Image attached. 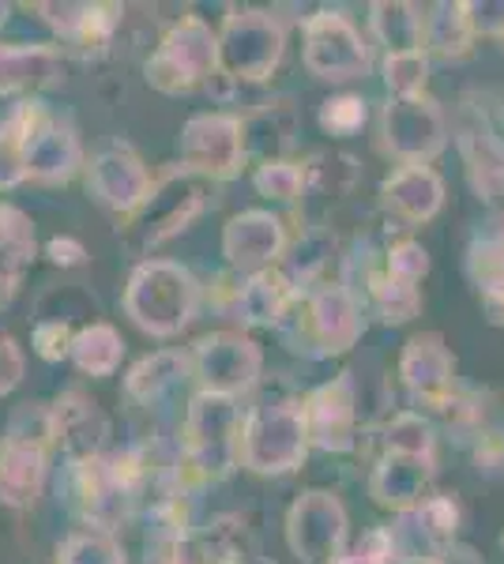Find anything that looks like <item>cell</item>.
Masks as SVG:
<instances>
[{
	"mask_svg": "<svg viewBox=\"0 0 504 564\" xmlns=\"http://www.w3.org/2000/svg\"><path fill=\"white\" fill-rule=\"evenodd\" d=\"M196 279L181 263L170 260L140 263L125 290V313L151 335L181 332L192 321V313H196Z\"/></svg>",
	"mask_w": 504,
	"mask_h": 564,
	"instance_id": "1",
	"label": "cell"
},
{
	"mask_svg": "<svg viewBox=\"0 0 504 564\" xmlns=\"http://www.w3.org/2000/svg\"><path fill=\"white\" fill-rule=\"evenodd\" d=\"M305 406L301 403H275L260 406L249 422L242 425V441H237V456L245 467L260 470V475H279L305 459Z\"/></svg>",
	"mask_w": 504,
	"mask_h": 564,
	"instance_id": "2",
	"label": "cell"
},
{
	"mask_svg": "<svg viewBox=\"0 0 504 564\" xmlns=\"http://www.w3.org/2000/svg\"><path fill=\"white\" fill-rule=\"evenodd\" d=\"M218 65V39L211 26L196 15L181 20L167 34L162 50L148 61V84L167 90V95H181V90L196 87L200 79L211 76Z\"/></svg>",
	"mask_w": 504,
	"mask_h": 564,
	"instance_id": "3",
	"label": "cell"
},
{
	"mask_svg": "<svg viewBox=\"0 0 504 564\" xmlns=\"http://www.w3.org/2000/svg\"><path fill=\"white\" fill-rule=\"evenodd\" d=\"M189 456L200 467V475H226L237 456V441H242V417L230 395H215V391H200L189 406Z\"/></svg>",
	"mask_w": 504,
	"mask_h": 564,
	"instance_id": "4",
	"label": "cell"
},
{
	"mask_svg": "<svg viewBox=\"0 0 504 564\" xmlns=\"http://www.w3.org/2000/svg\"><path fill=\"white\" fill-rule=\"evenodd\" d=\"M282 57V26L268 12H237L218 39V65L230 79H264Z\"/></svg>",
	"mask_w": 504,
	"mask_h": 564,
	"instance_id": "5",
	"label": "cell"
},
{
	"mask_svg": "<svg viewBox=\"0 0 504 564\" xmlns=\"http://www.w3.org/2000/svg\"><path fill=\"white\" fill-rule=\"evenodd\" d=\"M242 121L237 117H192L181 132V170L196 177H234L242 166Z\"/></svg>",
	"mask_w": 504,
	"mask_h": 564,
	"instance_id": "6",
	"label": "cell"
},
{
	"mask_svg": "<svg viewBox=\"0 0 504 564\" xmlns=\"http://www.w3.org/2000/svg\"><path fill=\"white\" fill-rule=\"evenodd\" d=\"M200 212H204V185L196 181V174L181 170V174L167 177L162 185H151L148 199L132 212V230L140 245H159L173 238L178 230H185Z\"/></svg>",
	"mask_w": 504,
	"mask_h": 564,
	"instance_id": "7",
	"label": "cell"
},
{
	"mask_svg": "<svg viewBox=\"0 0 504 564\" xmlns=\"http://www.w3.org/2000/svg\"><path fill=\"white\" fill-rule=\"evenodd\" d=\"M305 65L320 79H354L369 68V50L343 15L320 12L305 23Z\"/></svg>",
	"mask_w": 504,
	"mask_h": 564,
	"instance_id": "8",
	"label": "cell"
},
{
	"mask_svg": "<svg viewBox=\"0 0 504 564\" xmlns=\"http://www.w3.org/2000/svg\"><path fill=\"white\" fill-rule=\"evenodd\" d=\"M290 550L305 564H335L346 539V512L332 494H305L290 508Z\"/></svg>",
	"mask_w": 504,
	"mask_h": 564,
	"instance_id": "9",
	"label": "cell"
},
{
	"mask_svg": "<svg viewBox=\"0 0 504 564\" xmlns=\"http://www.w3.org/2000/svg\"><path fill=\"white\" fill-rule=\"evenodd\" d=\"M384 140L407 166H421L444 148V113L429 98H396L384 109Z\"/></svg>",
	"mask_w": 504,
	"mask_h": 564,
	"instance_id": "10",
	"label": "cell"
},
{
	"mask_svg": "<svg viewBox=\"0 0 504 564\" xmlns=\"http://www.w3.org/2000/svg\"><path fill=\"white\" fill-rule=\"evenodd\" d=\"M260 350L256 343L242 339V335H207L196 347V372L204 377L207 391L215 395H237V391H249L260 377Z\"/></svg>",
	"mask_w": 504,
	"mask_h": 564,
	"instance_id": "11",
	"label": "cell"
},
{
	"mask_svg": "<svg viewBox=\"0 0 504 564\" xmlns=\"http://www.w3.org/2000/svg\"><path fill=\"white\" fill-rule=\"evenodd\" d=\"M90 193L103 199L106 207H114V212L132 215L136 207L148 199L151 177L132 151L114 148V151L98 154V159L90 162Z\"/></svg>",
	"mask_w": 504,
	"mask_h": 564,
	"instance_id": "12",
	"label": "cell"
},
{
	"mask_svg": "<svg viewBox=\"0 0 504 564\" xmlns=\"http://www.w3.org/2000/svg\"><path fill=\"white\" fill-rule=\"evenodd\" d=\"M305 430L328 452H346L354 444V380L343 372L324 384L305 406Z\"/></svg>",
	"mask_w": 504,
	"mask_h": 564,
	"instance_id": "13",
	"label": "cell"
},
{
	"mask_svg": "<svg viewBox=\"0 0 504 564\" xmlns=\"http://www.w3.org/2000/svg\"><path fill=\"white\" fill-rule=\"evenodd\" d=\"M53 436L61 441V448L68 452L72 459L79 463H90L98 456V448H103L106 441V417L98 411L90 399L84 395H64L57 403V411H53Z\"/></svg>",
	"mask_w": 504,
	"mask_h": 564,
	"instance_id": "14",
	"label": "cell"
},
{
	"mask_svg": "<svg viewBox=\"0 0 504 564\" xmlns=\"http://www.w3.org/2000/svg\"><path fill=\"white\" fill-rule=\"evenodd\" d=\"M282 245H287V238H282V223L264 212L237 215L223 234V249L237 268H260V263H271L282 252Z\"/></svg>",
	"mask_w": 504,
	"mask_h": 564,
	"instance_id": "15",
	"label": "cell"
},
{
	"mask_svg": "<svg viewBox=\"0 0 504 564\" xmlns=\"http://www.w3.org/2000/svg\"><path fill=\"white\" fill-rule=\"evenodd\" d=\"M403 377L418 395L441 403L444 395H452V354L441 343V335H418L403 350Z\"/></svg>",
	"mask_w": 504,
	"mask_h": 564,
	"instance_id": "16",
	"label": "cell"
},
{
	"mask_svg": "<svg viewBox=\"0 0 504 564\" xmlns=\"http://www.w3.org/2000/svg\"><path fill=\"white\" fill-rule=\"evenodd\" d=\"M429 478H433L429 459L399 456V452H392V456H384L377 475H373V497H377L380 505H392V508L410 512V508H421V500H426Z\"/></svg>",
	"mask_w": 504,
	"mask_h": 564,
	"instance_id": "17",
	"label": "cell"
},
{
	"mask_svg": "<svg viewBox=\"0 0 504 564\" xmlns=\"http://www.w3.org/2000/svg\"><path fill=\"white\" fill-rule=\"evenodd\" d=\"M384 199H388L392 212H399L410 223H426V218L437 215L444 199V185L441 177L429 166H403L399 174L388 177L384 185Z\"/></svg>",
	"mask_w": 504,
	"mask_h": 564,
	"instance_id": "18",
	"label": "cell"
},
{
	"mask_svg": "<svg viewBox=\"0 0 504 564\" xmlns=\"http://www.w3.org/2000/svg\"><path fill=\"white\" fill-rule=\"evenodd\" d=\"M42 475H45V459H42V448L31 441H8L0 448V500L8 505H31L39 497V486H42Z\"/></svg>",
	"mask_w": 504,
	"mask_h": 564,
	"instance_id": "19",
	"label": "cell"
},
{
	"mask_svg": "<svg viewBox=\"0 0 504 564\" xmlns=\"http://www.w3.org/2000/svg\"><path fill=\"white\" fill-rule=\"evenodd\" d=\"M313 335L324 350H346L354 347V339L362 335V316H357L354 297L343 286H332L324 294L313 297Z\"/></svg>",
	"mask_w": 504,
	"mask_h": 564,
	"instance_id": "20",
	"label": "cell"
},
{
	"mask_svg": "<svg viewBox=\"0 0 504 564\" xmlns=\"http://www.w3.org/2000/svg\"><path fill=\"white\" fill-rule=\"evenodd\" d=\"M290 297H294V290H290V279L282 271H260L237 294V313L249 324H275L287 313Z\"/></svg>",
	"mask_w": 504,
	"mask_h": 564,
	"instance_id": "21",
	"label": "cell"
},
{
	"mask_svg": "<svg viewBox=\"0 0 504 564\" xmlns=\"http://www.w3.org/2000/svg\"><path fill=\"white\" fill-rule=\"evenodd\" d=\"M463 154H467V166H471L474 188L485 199H501L504 196V148L497 135L479 132V129H463L460 135Z\"/></svg>",
	"mask_w": 504,
	"mask_h": 564,
	"instance_id": "22",
	"label": "cell"
},
{
	"mask_svg": "<svg viewBox=\"0 0 504 564\" xmlns=\"http://www.w3.org/2000/svg\"><path fill=\"white\" fill-rule=\"evenodd\" d=\"M185 369H189V361L181 358V354L162 350V354H154V358H143L140 366L128 372L125 388H128V395H132V399L151 403V399L167 395L178 380H185Z\"/></svg>",
	"mask_w": 504,
	"mask_h": 564,
	"instance_id": "23",
	"label": "cell"
},
{
	"mask_svg": "<svg viewBox=\"0 0 504 564\" xmlns=\"http://www.w3.org/2000/svg\"><path fill=\"white\" fill-rule=\"evenodd\" d=\"M421 15L415 4H373V31L388 45V57L421 50Z\"/></svg>",
	"mask_w": 504,
	"mask_h": 564,
	"instance_id": "24",
	"label": "cell"
},
{
	"mask_svg": "<svg viewBox=\"0 0 504 564\" xmlns=\"http://www.w3.org/2000/svg\"><path fill=\"white\" fill-rule=\"evenodd\" d=\"M57 79V57L42 45L34 50H0V90H20Z\"/></svg>",
	"mask_w": 504,
	"mask_h": 564,
	"instance_id": "25",
	"label": "cell"
},
{
	"mask_svg": "<svg viewBox=\"0 0 504 564\" xmlns=\"http://www.w3.org/2000/svg\"><path fill=\"white\" fill-rule=\"evenodd\" d=\"M72 354H76V361H79V369H84V372L106 377V372H114L117 361H121L125 343H121V335H117L109 324H95V327H87V332L76 335V343H72Z\"/></svg>",
	"mask_w": 504,
	"mask_h": 564,
	"instance_id": "26",
	"label": "cell"
},
{
	"mask_svg": "<svg viewBox=\"0 0 504 564\" xmlns=\"http://www.w3.org/2000/svg\"><path fill=\"white\" fill-rule=\"evenodd\" d=\"M421 34H426L429 45H433L437 53H444V57H460L474 39L463 4H437L433 15L421 23Z\"/></svg>",
	"mask_w": 504,
	"mask_h": 564,
	"instance_id": "27",
	"label": "cell"
},
{
	"mask_svg": "<svg viewBox=\"0 0 504 564\" xmlns=\"http://www.w3.org/2000/svg\"><path fill=\"white\" fill-rule=\"evenodd\" d=\"M57 564H125V553L106 531H90L64 542Z\"/></svg>",
	"mask_w": 504,
	"mask_h": 564,
	"instance_id": "28",
	"label": "cell"
},
{
	"mask_svg": "<svg viewBox=\"0 0 504 564\" xmlns=\"http://www.w3.org/2000/svg\"><path fill=\"white\" fill-rule=\"evenodd\" d=\"M384 72H388V87L396 90V98H421V87H426V76H429V61L421 50L396 53V57H388Z\"/></svg>",
	"mask_w": 504,
	"mask_h": 564,
	"instance_id": "29",
	"label": "cell"
},
{
	"mask_svg": "<svg viewBox=\"0 0 504 564\" xmlns=\"http://www.w3.org/2000/svg\"><path fill=\"white\" fill-rule=\"evenodd\" d=\"M373 297H377V308H380V316H384L388 324L410 321V316L418 313V305H421L418 290L410 286V282H399V279H392V275L384 279V282H377Z\"/></svg>",
	"mask_w": 504,
	"mask_h": 564,
	"instance_id": "30",
	"label": "cell"
},
{
	"mask_svg": "<svg viewBox=\"0 0 504 564\" xmlns=\"http://www.w3.org/2000/svg\"><path fill=\"white\" fill-rule=\"evenodd\" d=\"M388 448L399 452V456L429 459V452H433V433H429V425L421 422L418 414H403L388 430Z\"/></svg>",
	"mask_w": 504,
	"mask_h": 564,
	"instance_id": "31",
	"label": "cell"
},
{
	"mask_svg": "<svg viewBox=\"0 0 504 564\" xmlns=\"http://www.w3.org/2000/svg\"><path fill=\"white\" fill-rule=\"evenodd\" d=\"M256 188L264 196H275V199H298L301 188H305V170L290 166V162H264L260 174H256Z\"/></svg>",
	"mask_w": 504,
	"mask_h": 564,
	"instance_id": "32",
	"label": "cell"
},
{
	"mask_svg": "<svg viewBox=\"0 0 504 564\" xmlns=\"http://www.w3.org/2000/svg\"><path fill=\"white\" fill-rule=\"evenodd\" d=\"M26 174V154H23V117L15 113L12 124L0 132V185H15Z\"/></svg>",
	"mask_w": 504,
	"mask_h": 564,
	"instance_id": "33",
	"label": "cell"
},
{
	"mask_svg": "<svg viewBox=\"0 0 504 564\" xmlns=\"http://www.w3.org/2000/svg\"><path fill=\"white\" fill-rule=\"evenodd\" d=\"M320 124L335 135H351L354 129L365 124V102L362 98H332L320 109Z\"/></svg>",
	"mask_w": 504,
	"mask_h": 564,
	"instance_id": "34",
	"label": "cell"
},
{
	"mask_svg": "<svg viewBox=\"0 0 504 564\" xmlns=\"http://www.w3.org/2000/svg\"><path fill=\"white\" fill-rule=\"evenodd\" d=\"M429 271V257H426V249H421L418 241H403L392 249V260H388V275L392 279H399V282H415L426 275Z\"/></svg>",
	"mask_w": 504,
	"mask_h": 564,
	"instance_id": "35",
	"label": "cell"
},
{
	"mask_svg": "<svg viewBox=\"0 0 504 564\" xmlns=\"http://www.w3.org/2000/svg\"><path fill=\"white\" fill-rule=\"evenodd\" d=\"M335 564H392L388 531H369L351 553H346V557H339Z\"/></svg>",
	"mask_w": 504,
	"mask_h": 564,
	"instance_id": "36",
	"label": "cell"
},
{
	"mask_svg": "<svg viewBox=\"0 0 504 564\" xmlns=\"http://www.w3.org/2000/svg\"><path fill=\"white\" fill-rule=\"evenodd\" d=\"M463 12L471 31L504 34V4H463Z\"/></svg>",
	"mask_w": 504,
	"mask_h": 564,
	"instance_id": "37",
	"label": "cell"
},
{
	"mask_svg": "<svg viewBox=\"0 0 504 564\" xmlns=\"http://www.w3.org/2000/svg\"><path fill=\"white\" fill-rule=\"evenodd\" d=\"M23 372V358L20 350H15V343L8 339V335H0V391L15 388V380H20Z\"/></svg>",
	"mask_w": 504,
	"mask_h": 564,
	"instance_id": "38",
	"label": "cell"
},
{
	"mask_svg": "<svg viewBox=\"0 0 504 564\" xmlns=\"http://www.w3.org/2000/svg\"><path fill=\"white\" fill-rule=\"evenodd\" d=\"M39 350L42 358H64L68 354V335H64L61 324H45L39 332Z\"/></svg>",
	"mask_w": 504,
	"mask_h": 564,
	"instance_id": "39",
	"label": "cell"
},
{
	"mask_svg": "<svg viewBox=\"0 0 504 564\" xmlns=\"http://www.w3.org/2000/svg\"><path fill=\"white\" fill-rule=\"evenodd\" d=\"M479 459L482 463H501L504 459V433H490L479 444Z\"/></svg>",
	"mask_w": 504,
	"mask_h": 564,
	"instance_id": "40",
	"label": "cell"
},
{
	"mask_svg": "<svg viewBox=\"0 0 504 564\" xmlns=\"http://www.w3.org/2000/svg\"><path fill=\"white\" fill-rule=\"evenodd\" d=\"M50 252H53V260H57V263H79V260H84V249H79L76 241H68V238L53 241Z\"/></svg>",
	"mask_w": 504,
	"mask_h": 564,
	"instance_id": "41",
	"label": "cell"
},
{
	"mask_svg": "<svg viewBox=\"0 0 504 564\" xmlns=\"http://www.w3.org/2000/svg\"><path fill=\"white\" fill-rule=\"evenodd\" d=\"M426 564H444V561H441V557H437V561H426Z\"/></svg>",
	"mask_w": 504,
	"mask_h": 564,
	"instance_id": "42",
	"label": "cell"
},
{
	"mask_svg": "<svg viewBox=\"0 0 504 564\" xmlns=\"http://www.w3.org/2000/svg\"><path fill=\"white\" fill-rule=\"evenodd\" d=\"M0 302H4V297H0Z\"/></svg>",
	"mask_w": 504,
	"mask_h": 564,
	"instance_id": "43",
	"label": "cell"
},
{
	"mask_svg": "<svg viewBox=\"0 0 504 564\" xmlns=\"http://www.w3.org/2000/svg\"><path fill=\"white\" fill-rule=\"evenodd\" d=\"M501 241H504V238H501Z\"/></svg>",
	"mask_w": 504,
	"mask_h": 564,
	"instance_id": "44",
	"label": "cell"
}]
</instances>
